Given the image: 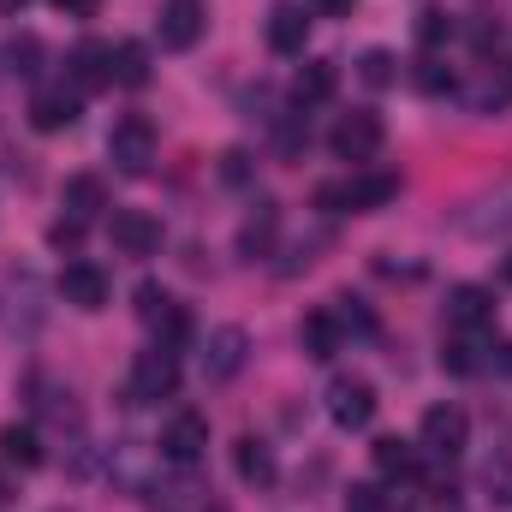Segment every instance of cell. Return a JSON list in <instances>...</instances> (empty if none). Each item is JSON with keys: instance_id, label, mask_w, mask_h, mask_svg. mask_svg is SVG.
I'll use <instances>...</instances> for the list:
<instances>
[{"instance_id": "cell-1", "label": "cell", "mask_w": 512, "mask_h": 512, "mask_svg": "<svg viewBox=\"0 0 512 512\" xmlns=\"http://www.w3.org/2000/svg\"><path fill=\"white\" fill-rule=\"evenodd\" d=\"M399 197V173H352L346 185H322L316 191V203L322 209H334V215H370V209H382V203H393Z\"/></svg>"}, {"instance_id": "cell-2", "label": "cell", "mask_w": 512, "mask_h": 512, "mask_svg": "<svg viewBox=\"0 0 512 512\" xmlns=\"http://www.w3.org/2000/svg\"><path fill=\"white\" fill-rule=\"evenodd\" d=\"M459 233L465 239H512V179L489 185L483 197H471L459 209Z\"/></svg>"}, {"instance_id": "cell-3", "label": "cell", "mask_w": 512, "mask_h": 512, "mask_svg": "<svg viewBox=\"0 0 512 512\" xmlns=\"http://www.w3.org/2000/svg\"><path fill=\"white\" fill-rule=\"evenodd\" d=\"M173 393H179V352L149 346V352L131 358V399L137 405H155V399H173Z\"/></svg>"}, {"instance_id": "cell-4", "label": "cell", "mask_w": 512, "mask_h": 512, "mask_svg": "<svg viewBox=\"0 0 512 512\" xmlns=\"http://www.w3.org/2000/svg\"><path fill=\"white\" fill-rule=\"evenodd\" d=\"M203 453H209V417L203 411H173L167 429H161V459L179 465V471H191Z\"/></svg>"}, {"instance_id": "cell-5", "label": "cell", "mask_w": 512, "mask_h": 512, "mask_svg": "<svg viewBox=\"0 0 512 512\" xmlns=\"http://www.w3.org/2000/svg\"><path fill=\"white\" fill-rule=\"evenodd\" d=\"M108 161L120 173H149V161H155V126L143 114L114 120V131H108Z\"/></svg>"}, {"instance_id": "cell-6", "label": "cell", "mask_w": 512, "mask_h": 512, "mask_svg": "<svg viewBox=\"0 0 512 512\" xmlns=\"http://www.w3.org/2000/svg\"><path fill=\"white\" fill-rule=\"evenodd\" d=\"M417 441H423V453H429V459H459V453H465V441H471V423H465V411H459V405H429V411H423Z\"/></svg>"}, {"instance_id": "cell-7", "label": "cell", "mask_w": 512, "mask_h": 512, "mask_svg": "<svg viewBox=\"0 0 512 512\" xmlns=\"http://www.w3.org/2000/svg\"><path fill=\"white\" fill-rule=\"evenodd\" d=\"M328 149L340 155V161H376V149H382V120L370 114V108H352V114H340V126L328 131Z\"/></svg>"}, {"instance_id": "cell-8", "label": "cell", "mask_w": 512, "mask_h": 512, "mask_svg": "<svg viewBox=\"0 0 512 512\" xmlns=\"http://www.w3.org/2000/svg\"><path fill=\"white\" fill-rule=\"evenodd\" d=\"M376 387L364 382V376H340V382L328 387V417L340 423V429H370L376 423Z\"/></svg>"}, {"instance_id": "cell-9", "label": "cell", "mask_w": 512, "mask_h": 512, "mask_svg": "<svg viewBox=\"0 0 512 512\" xmlns=\"http://www.w3.org/2000/svg\"><path fill=\"white\" fill-rule=\"evenodd\" d=\"M245 352H251V334L245 328H215L203 340V376L209 382H233L245 370Z\"/></svg>"}, {"instance_id": "cell-10", "label": "cell", "mask_w": 512, "mask_h": 512, "mask_svg": "<svg viewBox=\"0 0 512 512\" xmlns=\"http://www.w3.org/2000/svg\"><path fill=\"white\" fill-rule=\"evenodd\" d=\"M108 233H114V245H120L126 256H155L161 251V221H155L149 209H114Z\"/></svg>"}, {"instance_id": "cell-11", "label": "cell", "mask_w": 512, "mask_h": 512, "mask_svg": "<svg viewBox=\"0 0 512 512\" xmlns=\"http://www.w3.org/2000/svg\"><path fill=\"white\" fill-rule=\"evenodd\" d=\"M108 274L96 268V262H66V274H60V298L72 304V310H102L108 304Z\"/></svg>"}, {"instance_id": "cell-12", "label": "cell", "mask_w": 512, "mask_h": 512, "mask_svg": "<svg viewBox=\"0 0 512 512\" xmlns=\"http://www.w3.org/2000/svg\"><path fill=\"white\" fill-rule=\"evenodd\" d=\"M102 84H114V48H108V42H78V48H72V90L90 96V90H102Z\"/></svg>"}, {"instance_id": "cell-13", "label": "cell", "mask_w": 512, "mask_h": 512, "mask_svg": "<svg viewBox=\"0 0 512 512\" xmlns=\"http://www.w3.org/2000/svg\"><path fill=\"white\" fill-rule=\"evenodd\" d=\"M495 322V298L483 286H453L447 292V328H465V334H483Z\"/></svg>"}, {"instance_id": "cell-14", "label": "cell", "mask_w": 512, "mask_h": 512, "mask_svg": "<svg viewBox=\"0 0 512 512\" xmlns=\"http://www.w3.org/2000/svg\"><path fill=\"white\" fill-rule=\"evenodd\" d=\"M274 233H280V203H256L251 215H245V227H239V256L245 262H262V256L274 251Z\"/></svg>"}, {"instance_id": "cell-15", "label": "cell", "mask_w": 512, "mask_h": 512, "mask_svg": "<svg viewBox=\"0 0 512 512\" xmlns=\"http://www.w3.org/2000/svg\"><path fill=\"white\" fill-rule=\"evenodd\" d=\"M310 42V12L304 6H274L268 12V48L274 54H304Z\"/></svg>"}, {"instance_id": "cell-16", "label": "cell", "mask_w": 512, "mask_h": 512, "mask_svg": "<svg viewBox=\"0 0 512 512\" xmlns=\"http://www.w3.org/2000/svg\"><path fill=\"white\" fill-rule=\"evenodd\" d=\"M298 346H304V358L328 364V358L340 352V322H334V310H310V316L298 322Z\"/></svg>"}, {"instance_id": "cell-17", "label": "cell", "mask_w": 512, "mask_h": 512, "mask_svg": "<svg viewBox=\"0 0 512 512\" xmlns=\"http://www.w3.org/2000/svg\"><path fill=\"white\" fill-rule=\"evenodd\" d=\"M203 36V6L197 0H173L161 12V48H197Z\"/></svg>"}, {"instance_id": "cell-18", "label": "cell", "mask_w": 512, "mask_h": 512, "mask_svg": "<svg viewBox=\"0 0 512 512\" xmlns=\"http://www.w3.org/2000/svg\"><path fill=\"white\" fill-rule=\"evenodd\" d=\"M30 126H36V131L78 126V90H42V96L30 102Z\"/></svg>"}, {"instance_id": "cell-19", "label": "cell", "mask_w": 512, "mask_h": 512, "mask_svg": "<svg viewBox=\"0 0 512 512\" xmlns=\"http://www.w3.org/2000/svg\"><path fill=\"white\" fill-rule=\"evenodd\" d=\"M0 459H6L12 471H36V465H42V435H36L30 423H6V429H0Z\"/></svg>"}, {"instance_id": "cell-20", "label": "cell", "mask_w": 512, "mask_h": 512, "mask_svg": "<svg viewBox=\"0 0 512 512\" xmlns=\"http://www.w3.org/2000/svg\"><path fill=\"white\" fill-rule=\"evenodd\" d=\"M233 471H239V483H251V489H268L280 471H274V453L256 441V435H245L239 447H233Z\"/></svg>"}, {"instance_id": "cell-21", "label": "cell", "mask_w": 512, "mask_h": 512, "mask_svg": "<svg viewBox=\"0 0 512 512\" xmlns=\"http://www.w3.org/2000/svg\"><path fill=\"white\" fill-rule=\"evenodd\" d=\"M60 203H66L72 221H96V215L108 209V191H102L96 173H78V179H66V197H60Z\"/></svg>"}, {"instance_id": "cell-22", "label": "cell", "mask_w": 512, "mask_h": 512, "mask_svg": "<svg viewBox=\"0 0 512 512\" xmlns=\"http://www.w3.org/2000/svg\"><path fill=\"white\" fill-rule=\"evenodd\" d=\"M334 84H340V72H334L328 60H310V66L298 72V84H292V102H298V108H316V102L334 96Z\"/></svg>"}, {"instance_id": "cell-23", "label": "cell", "mask_w": 512, "mask_h": 512, "mask_svg": "<svg viewBox=\"0 0 512 512\" xmlns=\"http://www.w3.org/2000/svg\"><path fill=\"white\" fill-rule=\"evenodd\" d=\"M114 78H120L126 90H143V84H149V48H143V42H120V48H114Z\"/></svg>"}, {"instance_id": "cell-24", "label": "cell", "mask_w": 512, "mask_h": 512, "mask_svg": "<svg viewBox=\"0 0 512 512\" xmlns=\"http://www.w3.org/2000/svg\"><path fill=\"white\" fill-rule=\"evenodd\" d=\"M376 471H382V477H411V471H417V447L399 441V435L376 441Z\"/></svg>"}, {"instance_id": "cell-25", "label": "cell", "mask_w": 512, "mask_h": 512, "mask_svg": "<svg viewBox=\"0 0 512 512\" xmlns=\"http://www.w3.org/2000/svg\"><path fill=\"white\" fill-rule=\"evenodd\" d=\"M465 36H471V48H477V54H489V48L501 42V12L477 6V12H471V24H465Z\"/></svg>"}, {"instance_id": "cell-26", "label": "cell", "mask_w": 512, "mask_h": 512, "mask_svg": "<svg viewBox=\"0 0 512 512\" xmlns=\"http://www.w3.org/2000/svg\"><path fill=\"white\" fill-rule=\"evenodd\" d=\"M358 72H364V84H370V90H387V84L399 78V60H393L387 48H370V54L358 60Z\"/></svg>"}, {"instance_id": "cell-27", "label": "cell", "mask_w": 512, "mask_h": 512, "mask_svg": "<svg viewBox=\"0 0 512 512\" xmlns=\"http://www.w3.org/2000/svg\"><path fill=\"white\" fill-rule=\"evenodd\" d=\"M441 370H453V376H477V370H483V358H477V346H471V340H447V346H441Z\"/></svg>"}, {"instance_id": "cell-28", "label": "cell", "mask_w": 512, "mask_h": 512, "mask_svg": "<svg viewBox=\"0 0 512 512\" xmlns=\"http://www.w3.org/2000/svg\"><path fill=\"white\" fill-rule=\"evenodd\" d=\"M447 36H453V18H447V12H423V18H417V42H423V48H441Z\"/></svg>"}, {"instance_id": "cell-29", "label": "cell", "mask_w": 512, "mask_h": 512, "mask_svg": "<svg viewBox=\"0 0 512 512\" xmlns=\"http://www.w3.org/2000/svg\"><path fill=\"white\" fill-rule=\"evenodd\" d=\"M417 90H429V96H441V90H453V72L429 54V60H417Z\"/></svg>"}, {"instance_id": "cell-30", "label": "cell", "mask_w": 512, "mask_h": 512, "mask_svg": "<svg viewBox=\"0 0 512 512\" xmlns=\"http://www.w3.org/2000/svg\"><path fill=\"white\" fill-rule=\"evenodd\" d=\"M167 304H173V298H167V292H161L155 280H143V286H137V316H143L149 328L161 322V310H167Z\"/></svg>"}, {"instance_id": "cell-31", "label": "cell", "mask_w": 512, "mask_h": 512, "mask_svg": "<svg viewBox=\"0 0 512 512\" xmlns=\"http://www.w3.org/2000/svg\"><path fill=\"white\" fill-rule=\"evenodd\" d=\"M334 304H340V310H334L340 334H346V328H352V334H370V328H376V322H370V310H364L358 298H334Z\"/></svg>"}, {"instance_id": "cell-32", "label": "cell", "mask_w": 512, "mask_h": 512, "mask_svg": "<svg viewBox=\"0 0 512 512\" xmlns=\"http://www.w3.org/2000/svg\"><path fill=\"white\" fill-rule=\"evenodd\" d=\"M346 512H393V501H387L376 483H358V489L346 495Z\"/></svg>"}, {"instance_id": "cell-33", "label": "cell", "mask_w": 512, "mask_h": 512, "mask_svg": "<svg viewBox=\"0 0 512 512\" xmlns=\"http://www.w3.org/2000/svg\"><path fill=\"white\" fill-rule=\"evenodd\" d=\"M6 60H12V66H18V72L30 78V72H36V60H42V42H36V36H12V48H6Z\"/></svg>"}, {"instance_id": "cell-34", "label": "cell", "mask_w": 512, "mask_h": 512, "mask_svg": "<svg viewBox=\"0 0 512 512\" xmlns=\"http://www.w3.org/2000/svg\"><path fill=\"white\" fill-rule=\"evenodd\" d=\"M221 179H227V185H245V179H251V155H245V149H227V155H221Z\"/></svg>"}, {"instance_id": "cell-35", "label": "cell", "mask_w": 512, "mask_h": 512, "mask_svg": "<svg viewBox=\"0 0 512 512\" xmlns=\"http://www.w3.org/2000/svg\"><path fill=\"white\" fill-rule=\"evenodd\" d=\"M48 239H54L60 251H78V239H84V221H72V215H66V221H54V227H48Z\"/></svg>"}, {"instance_id": "cell-36", "label": "cell", "mask_w": 512, "mask_h": 512, "mask_svg": "<svg viewBox=\"0 0 512 512\" xmlns=\"http://www.w3.org/2000/svg\"><path fill=\"white\" fill-rule=\"evenodd\" d=\"M54 12H72V18H96V0H48Z\"/></svg>"}, {"instance_id": "cell-37", "label": "cell", "mask_w": 512, "mask_h": 512, "mask_svg": "<svg viewBox=\"0 0 512 512\" xmlns=\"http://www.w3.org/2000/svg\"><path fill=\"white\" fill-rule=\"evenodd\" d=\"M310 6H316V12H322V18H346V12H352V6H358V0H310Z\"/></svg>"}, {"instance_id": "cell-38", "label": "cell", "mask_w": 512, "mask_h": 512, "mask_svg": "<svg viewBox=\"0 0 512 512\" xmlns=\"http://www.w3.org/2000/svg\"><path fill=\"white\" fill-rule=\"evenodd\" d=\"M6 495H12V477H6V471H0V501H6Z\"/></svg>"}, {"instance_id": "cell-39", "label": "cell", "mask_w": 512, "mask_h": 512, "mask_svg": "<svg viewBox=\"0 0 512 512\" xmlns=\"http://www.w3.org/2000/svg\"><path fill=\"white\" fill-rule=\"evenodd\" d=\"M501 280H507V286H512V256H507V262H501Z\"/></svg>"}, {"instance_id": "cell-40", "label": "cell", "mask_w": 512, "mask_h": 512, "mask_svg": "<svg viewBox=\"0 0 512 512\" xmlns=\"http://www.w3.org/2000/svg\"><path fill=\"white\" fill-rule=\"evenodd\" d=\"M507 72H512V66H507Z\"/></svg>"}]
</instances>
